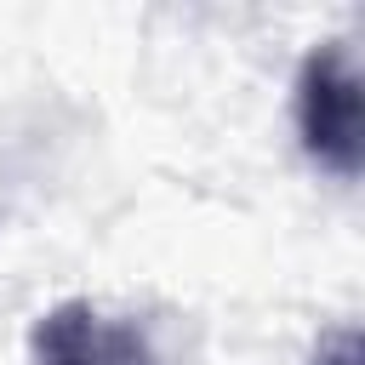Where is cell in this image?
<instances>
[{
  "instance_id": "3",
  "label": "cell",
  "mask_w": 365,
  "mask_h": 365,
  "mask_svg": "<svg viewBox=\"0 0 365 365\" xmlns=\"http://www.w3.org/2000/svg\"><path fill=\"white\" fill-rule=\"evenodd\" d=\"M314 365H359V331H336V336L319 348Z\"/></svg>"
},
{
  "instance_id": "2",
  "label": "cell",
  "mask_w": 365,
  "mask_h": 365,
  "mask_svg": "<svg viewBox=\"0 0 365 365\" xmlns=\"http://www.w3.org/2000/svg\"><path fill=\"white\" fill-rule=\"evenodd\" d=\"M29 365H160L154 342L86 297L51 302L29 331Z\"/></svg>"
},
{
  "instance_id": "1",
  "label": "cell",
  "mask_w": 365,
  "mask_h": 365,
  "mask_svg": "<svg viewBox=\"0 0 365 365\" xmlns=\"http://www.w3.org/2000/svg\"><path fill=\"white\" fill-rule=\"evenodd\" d=\"M291 114H297L302 154L319 171L342 182L365 171V80H359V57L348 40H319L302 57Z\"/></svg>"
}]
</instances>
